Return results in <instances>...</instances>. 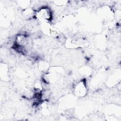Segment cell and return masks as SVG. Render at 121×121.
<instances>
[{
  "label": "cell",
  "mask_w": 121,
  "mask_h": 121,
  "mask_svg": "<svg viewBox=\"0 0 121 121\" xmlns=\"http://www.w3.org/2000/svg\"><path fill=\"white\" fill-rule=\"evenodd\" d=\"M75 95L79 97L84 96L86 94V87L85 83L81 81L78 83L75 87Z\"/></svg>",
  "instance_id": "cell-2"
},
{
  "label": "cell",
  "mask_w": 121,
  "mask_h": 121,
  "mask_svg": "<svg viewBox=\"0 0 121 121\" xmlns=\"http://www.w3.org/2000/svg\"><path fill=\"white\" fill-rule=\"evenodd\" d=\"M36 17L41 21L48 22L51 20L52 15L50 9L47 7H44L41 8L37 11Z\"/></svg>",
  "instance_id": "cell-1"
}]
</instances>
